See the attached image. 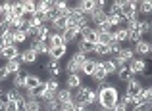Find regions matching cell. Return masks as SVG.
I'll list each match as a JSON object with an SVG mask.
<instances>
[{
	"instance_id": "f35d334b",
	"label": "cell",
	"mask_w": 152,
	"mask_h": 111,
	"mask_svg": "<svg viewBox=\"0 0 152 111\" xmlns=\"http://www.w3.org/2000/svg\"><path fill=\"white\" fill-rule=\"evenodd\" d=\"M129 111H152V102H141V104H137V105H133Z\"/></svg>"
},
{
	"instance_id": "ee69618b",
	"label": "cell",
	"mask_w": 152,
	"mask_h": 111,
	"mask_svg": "<svg viewBox=\"0 0 152 111\" xmlns=\"http://www.w3.org/2000/svg\"><path fill=\"white\" fill-rule=\"evenodd\" d=\"M10 79L12 77L6 73V69H4V65H2V67H0V84H2V82H6V81H10Z\"/></svg>"
},
{
	"instance_id": "e575fe53",
	"label": "cell",
	"mask_w": 152,
	"mask_h": 111,
	"mask_svg": "<svg viewBox=\"0 0 152 111\" xmlns=\"http://www.w3.org/2000/svg\"><path fill=\"white\" fill-rule=\"evenodd\" d=\"M14 33L15 31H4V33L0 35V40H2L4 46H14L15 44L14 42Z\"/></svg>"
},
{
	"instance_id": "f1b7e54d",
	"label": "cell",
	"mask_w": 152,
	"mask_h": 111,
	"mask_svg": "<svg viewBox=\"0 0 152 111\" xmlns=\"http://www.w3.org/2000/svg\"><path fill=\"white\" fill-rule=\"evenodd\" d=\"M137 31L142 35V37H146V35H152V21H150V19H139Z\"/></svg>"
},
{
	"instance_id": "277c9868",
	"label": "cell",
	"mask_w": 152,
	"mask_h": 111,
	"mask_svg": "<svg viewBox=\"0 0 152 111\" xmlns=\"http://www.w3.org/2000/svg\"><path fill=\"white\" fill-rule=\"evenodd\" d=\"M131 48H133V52H135V58H142V59H146V58H148V56L152 54V44H150L148 38H141V40L135 42Z\"/></svg>"
},
{
	"instance_id": "4fadbf2b",
	"label": "cell",
	"mask_w": 152,
	"mask_h": 111,
	"mask_svg": "<svg viewBox=\"0 0 152 111\" xmlns=\"http://www.w3.org/2000/svg\"><path fill=\"white\" fill-rule=\"evenodd\" d=\"M19 54H21L19 46L14 44V46H6V48L0 52V58L6 59V61H12V59H19Z\"/></svg>"
},
{
	"instance_id": "5b68a950",
	"label": "cell",
	"mask_w": 152,
	"mask_h": 111,
	"mask_svg": "<svg viewBox=\"0 0 152 111\" xmlns=\"http://www.w3.org/2000/svg\"><path fill=\"white\" fill-rule=\"evenodd\" d=\"M133 58H135L133 48H131V46H123V48L119 50V54H118V56H114L112 59L115 61V65H118V67H121V65H127V63H129Z\"/></svg>"
},
{
	"instance_id": "5bb4252c",
	"label": "cell",
	"mask_w": 152,
	"mask_h": 111,
	"mask_svg": "<svg viewBox=\"0 0 152 111\" xmlns=\"http://www.w3.org/2000/svg\"><path fill=\"white\" fill-rule=\"evenodd\" d=\"M81 40L91 42V44H96L98 35H96V31H94L93 25H87V27H83V29H81Z\"/></svg>"
},
{
	"instance_id": "f907efd6",
	"label": "cell",
	"mask_w": 152,
	"mask_h": 111,
	"mask_svg": "<svg viewBox=\"0 0 152 111\" xmlns=\"http://www.w3.org/2000/svg\"><path fill=\"white\" fill-rule=\"evenodd\" d=\"M89 111H96V109H94V107H91V109H89Z\"/></svg>"
},
{
	"instance_id": "7dc6e473",
	"label": "cell",
	"mask_w": 152,
	"mask_h": 111,
	"mask_svg": "<svg viewBox=\"0 0 152 111\" xmlns=\"http://www.w3.org/2000/svg\"><path fill=\"white\" fill-rule=\"evenodd\" d=\"M94 109H96V111H112V109H108V107H100V105H96Z\"/></svg>"
},
{
	"instance_id": "ab89813d",
	"label": "cell",
	"mask_w": 152,
	"mask_h": 111,
	"mask_svg": "<svg viewBox=\"0 0 152 111\" xmlns=\"http://www.w3.org/2000/svg\"><path fill=\"white\" fill-rule=\"evenodd\" d=\"M23 102H6V111H23Z\"/></svg>"
},
{
	"instance_id": "1f68e13d",
	"label": "cell",
	"mask_w": 152,
	"mask_h": 111,
	"mask_svg": "<svg viewBox=\"0 0 152 111\" xmlns=\"http://www.w3.org/2000/svg\"><path fill=\"white\" fill-rule=\"evenodd\" d=\"M37 12H42V14L54 12V2L52 0H41V2H37Z\"/></svg>"
},
{
	"instance_id": "b9f144b4",
	"label": "cell",
	"mask_w": 152,
	"mask_h": 111,
	"mask_svg": "<svg viewBox=\"0 0 152 111\" xmlns=\"http://www.w3.org/2000/svg\"><path fill=\"white\" fill-rule=\"evenodd\" d=\"M119 102H121V104L125 105L127 109H131V107H133V98H131V96H129V94H127V92L119 94Z\"/></svg>"
},
{
	"instance_id": "836d02e7",
	"label": "cell",
	"mask_w": 152,
	"mask_h": 111,
	"mask_svg": "<svg viewBox=\"0 0 152 111\" xmlns=\"http://www.w3.org/2000/svg\"><path fill=\"white\" fill-rule=\"evenodd\" d=\"M46 44H48V48H54V46H62V44H64V38H62V35L50 33V37L46 38Z\"/></svg>"
},
{
	"instance_id": "6da1fadb",
	"label": "cell",
	"mask_w": 152,
	"mask_h": 111,
	"mask_svg": "<svg viewBox=\"0 0 152 111\" xmlns=\"http://www.w3.org/2000/svg\"><path fill=\"white\" fill-rule=\"evenodd\" d=\"M94 88L98 90V105H100V107L112 109L119 102V88H118V84H115V82L106 81V82L96 84Z\"/></svg>"
},
{
	"instance_id": "7402d4cb",
	"label": "cell",
	"mask_w": 152,
	"mask_h": 111,
	"mask_svg": "<svg viewBox=\"0 0 152 111\" xmlns=\"http://www.w3.org/2000/svg\"><path fill=\"white\" fill-rule=\"evenodd\" d=\"M29 48L35 50L39 56H48V44H46V40H35V38H31Z\"/></svg>"
},
{
	"instance_id": "ac0fdd59",
	"label": "cell",
	"mask_w": 152,
	"mask_h": 111,
	"mask_svg": "<svg viewBox=\"0 0 152 111\" xmlns=\"http://www.w3.org/2000/svg\"><path fill=\"white\" fill-rule=\"evenodd\" d=\"M91 81H93L94 84H100V82H106V81H110V77H108V73L104 71V67L100 65V61H98V65H96V69H94L93 77H91Z\"/></svg>"
},
{
	"instance_id": "9a60e30c",
	"label": "cell",
	"mask_w": 152,
	"mask_h": 111,
	"mask_svg": "<svg viewBox=\"0 0 152 111\" xmlns=\"http://www.w3.org/2000/svg\"><path fill=\"white\" fill-rule=\"evenodd\" d=\"M67 56V46L62 44V46H54V48H48V58L54 59V61H60Z\"/></svg>"
},
{
	"instance_id": "8fae6325",
	"label": "cell",
	"mask_w": 152,
	"mask_h": 111,
	"mask_svg": "<svg viewBox=\"0 0 152 111\" xmlns=\"http://www.w3.org/2000/svg\"><path fill=\"white\" fill-rule=\"evenodd\" d=\"M42 79L39 77L37 73H27V81H25V90H31V92H35L37 88H41L42 86Z\"/></svg>"
},
{
	"instance_id": "83f0119b",
	"label": "cell",
	"mask_w": 152,
	"mask_h": 111,
	"mask_svg": "<svg viewBox=\"0 0 152 111\" xmlns=\"http://www.w3.org/2000/svg\"><path fill=\"white\" fill-rule=\"evenodd\" d=\"M100 65L104 67V71L108 73V77H114L115 71H118V65H115V61L112 58H106V59H100Z\"/></svg>"
},
{
	"instance_id": "bcb514c9",
	"label": "cell",
	"mask_w": 152,
	"mask_h": 111,
	"mask_svg": "<svg viewBox=\"0 0 152 111\" xmlns=\"http://www.w3.org/2000/svg\"><path fill=\"white\" fill-rule=\"evenodd\" d=\"M0 111H6V100L0 98Z\"/></svg>"
},
{
	"instance_id": "9c48e42d",
	"label": "cell",
	"mask_w": 152,
	"mask_h": 111,
	"mask_svg": "<svg viewBox=\"0 0 152 111\" xmlns=\"http://www.w3.org/2000/svg\"><path fill=\"white\" fill-rule=\"evenodd\" d=\"M19 61H21V65H35L39 61V54L31 48H25L19 54Z\"/></svg>"
},
{
	"instance_id": "74e56055",
	"label": "cell",
	"mask_w": 152,
	"mask_h": 111,
	"mask_svg": "<svg viewBox=\"0 0 152 111\" xmlns=\"http://www.w3.org/2000/svg\"><path fill=\"white\" fill-rule=\"evenodd\" d=\"M96 35H98L96 44H110V42H114V35L112 33H96Z\"/></svg>"
},
{
	"instance_id": "681fc988",
	"label": "cell",
	"mask_w": 152,
	"mask_h": 111,
	"mask_svg": "<svg viewBox=\"0 0 152 111\" xmlns=\"http://www.w3.org/2000/svg\"><path fill=\"white\" fill-rule=\"evenodd\" d=\"M4 48H6V46H4V44H2V40H0V52H2Z\"/></svg>"
},
{
	"instance_id": "816d5d0a",
	"label": "cell",
	"mask_w": 152,
	"mask_h": 111,
	"mask_svg": "<svg viewBox=\"0 0 152 111\" xmlns=\"http://www.w3.org/2000/svg\"><path fill=\"white\" fill-rule=\"evenodd\" d=\"M150 44H152V35H150Z\"/></svg>"
},
{
	"instance_id": "ba28073f",
	"label": "cell",
	"mask_w": 152,
	"mask_h": 111,
	"mask_svg": "<svg viewBox=\"0 0 152 111\" xmlns=\"http://www.w3.org/2000/svg\"><path fill=\"white\" fill-rule=\"evenodd\" d=\"M91 84H81L77 90H73V102L77 105H87V96H89Z\"/></svg>"
},
{
	"instance_id": "30bf717a",
	"label": "cell",
	"mask_w": 152,
	"mask_h": 111,
	"mask_svg": "<svg viewBox=\"0 0 152 111\" xmlns=\"http://www.w3.org/2000/svg\"><path fill=\"white\" fill-rule=\"evenodd\" d=\"M42 71H46V75H50V77L58 79L60 75H62V65H60V61L48 59V61L42 63Z\"/></svg>"
},
{
	"instance_id": "4dcf8cb0",
	"label": "cell",
	"mask_w": 152,
	"mask_h": 111,
	"mask_svg": "<svg viewBox=\"0 0 152 111\" xmlns=\"http://www.w3.org/2000/svg\"><path fill=\"white\" fill-rule=\"evenodd\" d=\"M42 84H45V88L48 90V92H52V94H56L60 88H62V86H60V81H58V79H54V77H48Z\"/></svg>"
},
{
	"instance_id": "d6986e66",
	"label": "cell",
	"mask_w": 152,
	"mask_h": 111,
	"mask_svg": "<svg viewBox=\"0 0 152 111\" xmlns=\"http://www.w3.org/2000/svg\"><path fill=\"white\" fill-rule=\"evenodd\" d=\"M27 73L29 71H21V73L14 75L10 79L12 81V88H18V90H25V81H27Z\"/></svg>"
},
{
	"instance_id": "4316f807",
	"label": "cell",
	"mask_w": 152,
	"mask_h": 111,
	"mask_svg": "<svg viewBox=\"0 0 152 111\" xmlns=\"http://www.w3.org/2000/svg\"><path fill=\"white\" fill-rule=\"evenodd\" d=\"M94 58L96 59H106V58H110V44H94Z\"/></svg>"
},
{
	"instance_id": "d6a6232c",
	"label": "cell",
	"mask_w": 152,
	"mask_h": 111,
	"mask_svg": "<svg viewBox=\"0 0 152 111\" xmlns=\"http://www.w3.org/2000/svg\"><path fill=\"white\" fill-rule=\"evenodd\" d=\"M112 35H114V40L115 42H127V29L125 27H118V29L112 31Z\"/></svg>"
},
{
	"instance_id": "d590c367",
	"label": "cell",
	"mask_w": 152,
	"mask_h": 111,
	"mask_svg": "<svg viewBox=\"0 0 152 111\" xmlns=\"http://www.w3.org/2000/svg\"><path fill=\"white\" fill-rule=\"evenodd\" d=\"M21 6L27 15H33L37 12V2H33V0H21Z\"/></svg>"
},
{
	"instance_id": "8d00e7d4",
	"label": "cell",
	"mask_w": 152,
	"mask_h": 111,
	"mask_svg": "<svg viewBox=\"0 0 152 111\" xmlns=\"http://www.w3.org/2000/svg\"><path fill=\"white\" fill-rule=\"evenodd\" d=\"M42 111H60V104H58V100H46V102H42Z\"/></svg>"
},
{
	"instance_id": "3957f363",
	"label": "cell",
	"mask_w": 152,
	"mask_h": 111,
	"mask_svg": "<svg viewBox=\"0 0 152 111\" xmlns=\"http://www.w3.org/2000/svg\"><path fill=\"white\" fill-rule=\"evenodd\" d=\"M127 69H129V73L133 75V77H137V75H142V77H148L146 75V69H148V61L142 58H133L129 63H127Z\"/></svg>"
},
{
	"instance_id": "d4e9b609",
	"label": "cell",
	"mask_w": 152,
	"mask_h": 111,
	"mask_svg": "<svg viewBox=\"0 0 152 111\" xmlns=\"http://www.w3.org/2000/svg\"><path fill=\"white\" fill-rule=\"evenodd\" d=\"M75 46H77V52L85 54L87 58L94 54V44H91V42H85V40H81V38H79V40L75 42Z\"/></svg>"
},
{
	"instance_id": "44dd1931",
	"label": "cell",
	"mask_w": 152,
	"mask_h": 111,
	"mask_svg": "<svg viewBox=\"0 0 152 111\" xmlns=\"http://www.w3.org/2000/svg\"><path fill=\"white\" fill-rule=\"evenodd\" d=\"M81 84H85V82H83V75H67L66 77V88H69L71 92L77 90Z\"/></svg>"
},
{
	"instance_id": "2e32d148",
	"label": "cell",
	"mask_w": 152,
	"mask_h": 111,
	"mask_svg": "<svg viewBox=\"0 0 152 111\" xmlns=\"http://www.w3.org/2000/svg\"><path fill=\"white\" fill-rule=\"evenodd\" d=\"M48 37H50L48 25H39V27H35V29L31 31V38H35V40H46Z\"/></svg>"
},
{
	"instance_id": "484cf974",
	"label": "cell",
	"mask_w": 152,
	"mask_h": 111,
	"mask_svg": "<svg viewBox=\"0 0 152 111\" xmlns=\"http://www.w3.org/2000/svg\"><path fill=\"white\" fill-rule=\"evenodd\" d=\"M114 77L118 79V82H129L131 79H133V75L129 73L127 65H121V67H118V71H115V75H114Z\"/></svg>"
},
{
	"instance_id": "8992f818",
	"label": "cell",
	"mask_w": 152,
	"mask_h": 111,
	"mask_svg": "<svg viewBox=\"0 0 152 111\" xmlns=\"http://www.w3.org/2000/svg\"><path fill=\"white\" fill-rule=\"evenodd\" d=\"M142 88H145V82H142L139 77H133L129 82H125V90H123V92H127L131 98H135V96H139V94L142 92Z\"/></svg>"
},
{
	"instance_id": "60d3db41",
	"label": "cell",
	"mask_w": 152,
	"mask_h": 111,
	"mask_svg": "<svg viewBox=\"0 0 152 111\" xmlns=\"http://www.w3.org/2000/svg\"><path fill=\"white\" fill-rule=\"evenodd\" d=\"M27 40H29V37H27L23 31H15V33H14V42H15L18 46L23 44V42H27Z\"/></svg>"
},
{
	"instance_id": "f6af8a7d",
	"label": "cell",
	"mask_w": 152,
	"mask_h": 111,
	"mask_svg": "<svg viewBox=\"0 0 152 111\" xmlns=\"http://www.w3.org/2000/svg\"><path fill=\"white\" fill-rule=\"evenodd\" d=\"M112 111H129V109H127V107H125V105H123V104H121V102H118V104H115V105H114V107H112Z\"/></svg>"
},
{
	"instance_id": "ffe728a7",
	"label": "cell",
	"mask_w": 152,
	"mask_h": 111,
	"mask_svg": "<svg viewBox=\"0 0 152 111\" xmlns=\"http://www.w3.org/2000/svg\"><path fill=\"white\" fill-rule=\"evenodd\" d=\"M4 69H6V73L10 75V77H14V75H18V73H21V71H23V65H21L19 59H12V61L4 63Z\"/></svg>"
},
{
	"instance_id": "7a4b0ae2",
	"label": "cell",
	"mask_w": 152,
	"mask_h": 111,
	"mask_svg": "<svg viewBox=\"0 0 152 111\" xmlns=\"http://www.w3.org/2000/svg\"><path fill=\"white\" fill-rule=\"evenodd\" d=\"M85 59H87L85 54L75 50V52L69 56V59L66 61V65H64V73L66 75H81V67H83V63H85Z\"/></svg>"
},
{
	"instance_id": "7bdbcfd3",
	"label": "cell",
	"mask_w": 152,
	"mask_h": 111,
	"mask_svg": "<svg viewBox=\"0 0 152 111\" xmlns=\"http://www.w3.org/2000/svg\"><path fill=\"white\" fill-rule=\"evenodd\" d=\"M60 111H77V104H75L73 100H71V102H66V104L60 105Z\"/></svg>"
},
{
	"instance_id": "f546056e",
	"label": "cell",
	"mask_w": 152,
	"mask_h": 111,
	"mask_svg": "<svg viewBox=\"0 0 152 111\" xmlns=\"http://www.w3.org/2000/svg\"><path fill=\"white\" fill-rule=\"evenodd\" d=\"M23 111H42V102L41 100H25L23 104Z\"/></svg>"
},
{
	"instance_id": "e0dca14e",
	"label": "cell",
	"mask_w": 152,
	"mask_h": 111,
	"mask_svg": "<svg viewBox=\"0 0 152 111\" xmlns=\"http://www.w3.org/2000/svg\"><path fill=\"white\" fill-rule=\"evenodd\" d=\"M4 100L6 102H23L25 98H23V92L21 90H18V88H6L4 90Z\"/></svg>"
},
{
	"instance_id": "c3c4849f",
	"label": "cell",
	"mask_w": 152,
	"mask_h": 111,
	"mask_svg": "<svg viewBox=\"0 0 152 111\" xmlns=\"http://www.w3.org/2000/svg\"><path fill=\"white\" fill-rule=\"evenodd\" d=\"M4 90H6V88H2V86H0V98H4Z\"/></svg>"
},
{
	"instance_id": "52a82bcc",
	"label": "cell",
	"mask_w": 152,
	"mask_h": 111,
	"mask_svg": "<svg viewBox=\"0 0 152 111\" xmlns=\"http://www.w3.org/2000/svg\"><path fill=\"white\" fill-rule=\"evenodd\" d=\"M62 38H64V44H66V46L75 44V42L81 38V29H79V27H69V29L64 31Z\"/></svg>"
},
{
	"instance_id": "603a6c76",
	"label": "cell",
	"mask_w": 152,
	"mask_h": 111,
	"mask_svg": "<svg viewBox=\"0 0 152 111\" xmlns=\"http://www.w3.org/2000/svg\"><path fill=\"white\" fill-rule=\"evenodd\" d=\"M137 14L142 15V19H146L148 15H152V0H141L137 6Z\"/></svg>"
},
{
	"instance_id": "7c38bea8",
	"label": "cell",
	"mask_w": 152,
	"mask_h": 111,
	"mask_svg": "<svg viewBox=\"0 0 152 111\" xmlns=\"http://www.w3.org/2000/svg\"><path fill=\"white\" fill-rule=\"evenodd\" d=\"M98 61H100V59H96V58H87L85 63H83V67H81V75H83V77H89V79L93 77V73H94V69H96Z\"/></svg>"
},
{
	"instance_id": "cb8c5ba5",
	"label": "cell",
	"mask_w": 152,
	"mask_h": 111,
	"mask_svg": "<svg viewBox=\"0 0 152 111\" xmlns=\"http://www.w3.org/2000/svg\"><path fill=\"white\" fill-rule=\"evenodd\" d=\"M56 100H58V104H66V102H71L73 100V92H71L69 88H66V86H62V88L56 92Z\"/></svg>"
}]
</instances>
